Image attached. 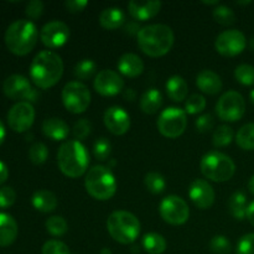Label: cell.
<instances>
[{
  "mask_svg": "<svg viewBox=\"0 0 254 254\" xmlns=\"http://www.w3.org/2000/svg\"><path fill=\"white\" fill-rule=\"evenodd\" d=\"M64 74V62L56 52L45 50L39 52L30 66V77L36 87L49 89L61 79Z\"/></svg>",
  "mask_w": 254,
  "mask_h": 254,
  "instance_id": "cell-1",
  "label": "cell"
},
{
  "mask_svg": "<svg viewBox=\"0 0 254 254\" xmlns=\"http://www.w3.org/2000/svg\"><path fill=\"white\" fill-rule=\"evenodd\" d=\"M138 36V46L146 56H165L174 45V31L164 24H153L141 27Z\"/></svg>",
  "mask_w": 254,
  "mask_h": 254,
  "instance_id": "cell-2",
  "label": "cell"
},
{
  "mask_svg": "<svg viewBox=\"0 0 254 254\" xmlns=\"http://www.w3.org/2000/svg\"><path fill=\"white\" fill-rule=\"evenodd\" d=\"M57 164L64 175L71 179L81 178L88 169L89 154L81 141H64L57 153Z\"/></svg>",
  "mask_w": 254,
  "mask_h": 254,
  "instance_id": "cell-3",
  "label": "cell"
},
{
  "mask_svg": "<svg viewBox=\"0 0 254 254\" xmlns=\"http://www.w3.org/2000/svg\"><path fill=\"white\" fill-rule=\"evenodd\" d=\"M39 39L36 25L30 20L20 19L9 25L5 31V45L11 54L25 56L34 50Z\"/></svg>",
  "mask_w": 254,
  "mask_h": 254,
  "instance_id": "cell-4",
  "label": "cell"
},
{
  "mask_svg": "<svg viewBox=\"0 0 254 254\" xmlns=\"http://www.w3.org/2000/svg\"><path fill=\"white\" fill-rule=\"evenodd\" d=\"M84 186L89 195L98 201L111 200L117 192V180L111 168L96 165L87 171Z\"/></svg>",
  "mask_w": 254,
  "mask_h": 254,
  "instance_id": "cell-5",
  "label": "cell"
},
{
  "mask_svg": "<svg viewBox=\"0 0 254 254\" xmlns=\"http://www.w3.org/2000/svg\"><path fill=\"white\" fill-rule=\"evenodd\" d=\"M107 230L114 241L129 245L139 237L140 222L128 211H114L107 220Z\"/></svg>",
  "mask_w": 254,
  "mask_h": 254,
  "instance_id": "cell-6",
  "label": "cell"
},
{
  "mask_svg": "<svg viewBox=\"0 0 254 254\" xmlns=\"http://www.w3.org/2000/svg\"><path fill=\"white\" fill-rule=\"evenodd\" d=\"M200 169L206 179L215 183L228 181L236 173L235 161L220 151H210L205 154L201 159Z\"/></svg>",
  "mask_w": 254,
  "mask_h": 254,
  "instance_id": "cell-7",
  "label": "cell"
},
{
  "mask_svg": "<svg viewBox=\"0 0 254 254\" xmlns=\"http://www.w3.org/2000/svg\"><path fill=\"white\" fill-rule=\"evenodd\" d=\"M61 97L64 108L73 114L83 113L91 104V92L79 81L68 82L62 89Z\"/></svg>",
  "mask_w": 254,
  "mask_h": 254,
  "instance_id": "cell-8",
  "label": "cell"
},
{
  "mask_svg": "<svg viewBox=\"0 0 254 254\" xmlns=\"http://www.w3.org/2000/svg\"><path fill=\"white\" fill-rule=\"evenodd\" d=\"M186 126H188L186 112L178 107H169V108L164 109L159 116V131L161 135L169 139H175L184 134Z\"/></svg>",
  "mask_w": 254,
  "mask_h": 254,
  "instance_id": "cell-9",
  "label": "cell"
},
{
  "mask_svg": "<svg viewBox=\"0 0 254 254\" xmlns=\"http://www.w3.org/2000/svg\"><path fill=\"white\" fill-rule=\"evenodd\" d=\"M216 112L221 121L237 122L242 119L246 112V102L242 94L236 91L223 93L216 104Z\"/></svg>",
  "mask_w": 254,
  "mask_h": 254,
  "instance_id": "cell-10",
  "label": "cell"
},
{
  "mask_svg": "<svg viewBox=\"0 0 254 254\" xmlns=\"http://www.w3.org/2000/svg\"><path fill=\"white\" fill-rule=\"evenodd\" d=\"M159 212L161 218L169 225L180 226L188 222L190 216V208L184 198L180 196H166L159 206Z\"/></svg>",
  "mask_w": 254,
  "mask_h": 254,
  "instance_id": "cell-11",
  "label": "cell"
},
{
  "mask_svg": "<svg viewBox=\"0 0 254 254\" xmlns=\"http://www.w3.org/2000/svg\"><path fill=\"white\" fill-rule=\"evenodd\" d=\"M2 92L7 98L14 101L31 103L37 98V93L31 87L30 81L21 74H11L7 77L2 83Z\"/></svg>",
  "mask_w": 254,
  "mask_h": 254,
  "instance_id": "cell-12",
  "label": "cell"
},
{
  "mask_svg": "<svg viewBox=\"0 0 254 254\" xmlns=\"http://www.w3.org/2000/svg\"><path fill=\"white\" fill-rule=\"evenodd\" d=\"M247 40L240 30H226L221 32L215 41L216 51L225 57H235L245 51Z\"/></svg>",
  "mask_w": 254,
  "mask_h": 254,
  "instance_id": "cell-13",
  "label": "cell"
},
{
  "mask_svg": "<svg viewBox=\"0 0 254 254\" xmlns=\"http://www.w3.org/2000/svg\"><path fill=\"white\" fill-rule=\"evenodd\" d=\"M35 121V109L29 102H17L7 113L9 127L16 133L29 130Z\"/></svg>",
  "mask_w": 254,
  "mask_h": 254,
  "instance_id": "cell-14",
  "label": "cell"
},
{
  "mask_svg": "<svg viewBox=\"0 0 254 254\" xmlns=\"http://www.w3.org/2000/svg\"><path fill=\"white\" fill-rule=\"evenodd\" d=\"M69 27L60 20H54L42 26L40 31V40L42 44L49 49H57L61 47L68 41Z\"/></svg>",
  "mask_w": 254,
  "mask_h": 254,
  "instance_id": "cell-15",
  "label": "cell"
},
{
  "mask_svg": "<svg viewBox=\"0 0 254 254\" xmlns=\"http://www.w3.org/2000/svg\"><path fill=\"white\" fill-rule=\"evenodd\" d=\"M94 89L104 97L117 96L124 87V81L118 72L113 69H102L94 78Z\"/></svg>",
  "mask_w": 254,
  "mask_h": 254,
  "instance_id": "cell-16",
  "label": "cell"
},
{
  "mask_svg": "<svg viewBox=\"0 0 254 254\" xmlns=\"http://www.w3.org/2000/svg\"><path fill=\"white\" fill-rule=\"evenodd\" d=\"M189 197L200 210H207L215 203V190L203 179H196L189 188Z\"/></svg>",
  "mask_w": 254,
  "mask_h": 254,
  "instance_id": "cell-17",
  "label": "cell"
},
{
  "mask_svg": "<svg viewBox=\"0 0 254 254\" xmlns=\"http://www.w3.org/2000/svg\"><path fill=\"white\" fill-rule=\"evenodd\" d=\"M107 129L114 135H123L130 128V117L122 107L114 106L107 109L103 116Z\"/></svg>",
  "mask_w": 254,
  "mask_h": 254,
  "instance_id": "cell-18",
  "label": "cell"
},
{
  "mask_svg": "<svg viewBox=\"0 0 254 254\" xmlns=\"http://www.w3.org/2000/svg\"><path fill=\"white\" fill-rule=\"evenodd\" d=\"M161 9L160 1H154V0H149V1H133L128 2V11L131 15V17L138 21H146L149 19H153L154 16L159 14Z\"/></svg>",
  "mask_w": 254,
  "mask_h": 254,
  "instance_id": "cell-19",
  "label": "cell"
},
{
  "mask_svg": "<svg viewBox=\"0 0 254 254\" xmlns=\"http://www.w3.org/2000/svg\"><path fill=\"white\" fill-rule=\"evenodd\" d=\"M196 84L201 92L210 96L220 93L222 89V81L216 72L211 69H203L196 77Z\"/></svg>",
  "mask_w": 254,
  "mask_h": 254,
  "instance_id": "cell-20",
  "label": "cell"
},
{
  "mask_svg": "<svg viewBox=\"0 0 254 254\" xmlns=\"http://www.w3.org/2000/svg\"><path fill=\"white\" fill-rule=\"evenodd\" d=\"M117 66H118L119 72L129 78L140 76L144 71L143 60L135 54H124L118 60Z\"/></svg>",
  "mask_w": 254,
  "mask_h": 254,
  "instance_id": "cell-21",
  "label": "cell"
},
{
  "mask_svg": "<svg viewBox=\"0 0 254 254\" xmlns=\"http://www.w3.org/2000/svg\"><path fill=\"white\" fill-rule=\"evenodd\" d=\"M42 133L51 140L61 141L68 136L69 127L60 118H49L42 123Z\"/></svg>",
  "mask_w": 254,
  "mask_h": 254,
  "instance_id": "cell-22",
  "label": "cell"
},
{
  "mask_svg": "<svg viewBox=\"0 0 254 254\" xmlns=\"http://www.w3.org/2000/svg\"><path fill=\"white\" fill-rule=\"evenodd\" d=\"M17 223L12 216L0 212V247L12 245L17 237Z\"/></svg>",
  "mask_w": 254,
  "mask_h": 254,
  "instance_id": "cell-23",
  "label": "cell"
},
{
  "mask_svg": "<svg viewBox=\"0 0 254 254\" xmlns=\"http://www.w3.org/2000/svg\"><path fill=\"white\" fill-rule=\"evenodd\" d=\"M126 14L121 7H107L99 14V24L106 30H116L123 26Z\"/></svg>",
  "mask_w": 254,
  "mask_h": 254,
  "instance_id": "cell-24",
  "label": "cell"
},
{
  "mask_svg": "<svg viewBox=\"0 0 254 254\" xmlns=\"http://www.w3.org/2000/svg\"><path fill=\"white\" fill-rule=\"evenodd\" d=\"M168 97L174 102H183L186 99L189 92L188 82L181 76H171L165 84Z\"/></svg>",
  "mask_w": 254,
  "mask_h": 254,
  "instance_id": "cell-25",
  "label": "cell"
},
{
  "mask_svg": "<svg viewBox=\"0 0 254 254\" xmlns=\"http://www.w3.org/2000/svg\"><path fill=\"white\" fill-rule=\"evenodd\" d=\"M31 203L37 211L40 212H52L55 208L57 207V201L56 195L49 190H39L32 195Z\"/></svg>",
  "mask_w": 254,
  "mask_h": 254,
  "instance_id": "cell-26",
  "label": "cell"
},
{
  "mask_svg": "<svg viewBox=\"0 0 254 254\" xmlns=\"http://www.w3.org/2000/svg\"><path fill=\"white\" fill-rule=\"evenodd\" d=\"M140 109L145 114H155L163 106V96L155 88L144 92L140 98Z\"/></svg>",
  "mask_w": 254,
  "mask_h": 254,
  "instance_id": "cell-27",
  "label": "cell"
},
{
  "mask_svg": "<svg viewBox=\"0 0 254 254\" xmlns=\"http://www.w3.org/2000/svg\"><path fill=\"white\" fill-rule=\"evenodd\" d=\"M247 197L242 191L235 192L228 200V208H230L231 215L238 221L245 220L247 215Z\"/></svg>",
  "mask_w": 254,
  "mask_h": 254,
  "instance_id": "cell-28",
  "label": "cell"
},
{
  "mask_svg": "<svg viewBox=\"0 0 254 254\" xmlns=\"http://www.w3.org/2000/svg\"><path fill=\"white\" fill-rule=\"evenodd\" d=\"M168 243L161 235L155 232L146 233L143 238V248L149 254H163L166 251Z\"/></svg>",
  "mask_w": 254,
  "mask_h": 254,
  "instance_id": "cell-29",
  "label": "cell"
},
{
  "mask_svg": "<svg viewBox=\"0 0 254 254\" xmlns=\"http://www.w3.org/2000/svg\"><path fill=\"white\" fill-rule=\"evenodd\" d=\"M236 141L243 150H254V123L245 124L237 131Z\"/></svg>",
  "mask_w": 254,
  "mask_h": 254,
  "instance_id": "cell-30",
  "label": "cell"
},
{
  "mask_svg": "<svg viewBox=\"0 0 254 254\" xmlns=\"http://www.w3.org/2000/svg\"><path fill=\"white\" fill-rule=\"evenodd\" d=\"M97 64L96 62L92 61L89 59H84L82 61L77 62L76 66H74V76L77 77L81 81H87V79L92 78L93 74L96 73Z\"/></svg>",
  "mask_w": 254,
  "mask_h": 254,
  "instance_id": "cell-31",
  "label": "cell"
},
{
  "mask_svg": "<svg viewBox=\"0 0 254 254\" xmlns=\"http://www.w3.org/2000/svg\"><path fill=\"white\" fill-rule=\"evenodd\" d=\"M47 232L54 237H61L68 231V223L62 216H52L45 223Z\"/></svg>",
  "mask_w": 254,
  "mask_h": 254,
  "instance_id": "cell-32",
  "label": "cell"
},
{
  "mask_svg": "<svg viewBox=\"0 0 254 254\" xmlns=\"http://www.w3.org/2000/svg\"><path fill=\"white\" fill-rule=\"evenodd\" d=\"M213 19L222 26H231L236 22V14L231 7L226 5H218L213 9Z\"/></svg>",
  "mask_w": 254,
  "mask_h": 254,
  "instance_id": "cell-33",
  "label": "cell"
},
{
  "mask_svg": "<svg viewBox=\"0 0 254 254\" xmlns=\"http://www.w3.org/2000/svg\"><path fill=\"white\" fill-rule=\"evenodd\" d=\"M144 184L148 191L151 193H161L166 188V181L164 176L159 173H148L144 178Z\"/></svg>",
  "mask_w": 254,
  "mask_h": 254,
  "instance_id": "cell-34",
  "label": "cell"
},
{
  "mask_svg": "<svg viewBox=\"0 0 254 254\" xmlns=\"http://www.w3.org/2000/svg\"><path fill=\"white\" fill-rule=\"evenodd\" d=\"M233 130L228 126H220L213 133V145L216 148H222V146L228 145L233 140Z\"/></svg>",
  "mask_w": 254,
  "mask_h": 254,
  "instance_id": "cell-35",
  "label": "cell"
},
{
  "mask_svg": "<svg viewBox=\"0 0 254 254\" xmlns=\"http://www.w3.org/2000/svg\"><path fill=\"white\" fill-rule=\"evenodd\" d=\"M49 149L44 143H35L29 149V159L35 165H41L47 160Z\"/></svg>",
  "mask_w": 254,
  "mask_h": 254,
  "instance_id": "cell-36",
  "label": "cell"
},
{
  "mask_svg": "<svg viewBox=\"0 0 254 254\" xmlns=\"http://www.w3.org/2000/svg\"><path fill=\"white\" fill-rule=\"evenodd\" d=\"M235 77L243 86H253L254 84V67L251 64H240L235 69Z\"/></svg>",
  "mask_w": 254,
  "mask_h": 254,
  "instance_id": "cell-37",
  "label": "cell"
},
{
  "mask_svg": "<svg viewBox=\"0 0 254 254\" xmlns=\"http://www.w3.org/2000/svg\"><path fill=\"white\" fill-rule=\"evenodd\" d=\"M206 108V99L201 94H191L185 103V112L189 114H198Z\"/></svg>",
  "mask_w": 254,
  "mask_h": 254,
  "instance_id": "cell-38",
  "label": "cell"
},
{
  "mask_svg": "<svg viewBox=\"0 0 254 254\" xmlns=\"http://www.w3.org/2000/svg\"><path fill=\"white\" fill-rule=\"evenodd\" d=\"M93 153H94V156H96L98 160L101 161L109 160V156H111V153H112L111 141H109L107 138H99L98 140L94 143Z\"/></svg>",
  "mask_w": 254,
  "mask_h": 254,
  "instance_id": "cell-39",
  "label": "cell"
},
{
  "mask_svg": "<svg viewBox=\"0 0 254 254\" xmlns=\"http://www.w3.org/2000/svg\"><path fill=\"white\" fill-rule=\"evenodd\" d=\"M210 250L215 254H228L232 250V246L225 236H215L210 242Z\"/></svg>",
  "mask_w": 254,
  "mask_h": 254,
  "instance_id": "cell-40",
  "label": "cell"
},
{
  "mask_svg": "<svg viewBox=\"0 0 254 254\" xmlns=\"http://www.w3.org/2000/svg\"><path fill=\"white\" fill-rule=\"evenodd\" d=\"M92 130V124L88 119L83 118V119H79L74 123L73 127V136L76 138V140H83L86 139L87 136L91 134Z\"/></svg>",
  "mask_w": 254,
  "mask_h": 254,
  "instance_id": "cell-41",
  "label": "cell"
},
{
  "mask_svg": "<svg viewBox=\"0 0 254 254\" xmlns=\"http://www.w3.org/2000/svg\"><path fill=\"white\" fill-rule=\"evenodd\" d=\"M42 254H69V250L61 241L51 240L42 246Z\"/></svg>",
  "mask_w": 254,
  "mask_h": 254,
  "instance_id": "cell-42",
  "label": "cell"
},
{
  "mask_svg": "<svg viewBox=\"0 0 254 254\" xmlns=\"http://www.w3.org/2000/svg\"><path fill=\"white\" fill-rule=\"evenodd\" d=\"M16 200V192L10 186L0 188V208L11 207Z\"/></svg>",
  "mask_w": 254,
  "mask_h": 254,
  "instance_id": "cell-43",
  "label": "cell"
},
{
  "mask_svg": "<svg viewBox=\"0 0 254 254\" xmlns=\"http://www.w3.org/2000/svg\"><path fill=\"white\" fill-rule=\"evenodd\" d=\"M237 254H254V233L245 235L237 245Z\"/></svg>",
  "mask_w": 254,
  "mask_h": 254,
  "instance_id": "cell-44",
  "label": "cell"
},
{
  "mask_svg": "<svg viewBox=\"0 0 254 254\" xmlns=\"http://www.w3.org/2000/svg\"><path fill=\"white\" fill-rule=\"evenodd\" d=\"M44 12V2L41 0H31L26 5V15L32 20L39 19Z\"/></svg>",
  "mask_w": 254,
  "mask_h": 254,
  "instance_id": "cell-45",
  "label": "cell"
},
{
  "mask_svg": "<svg viewBox=\"0 0 254 254\" xmlns=\"http://www.w3.org/2000/svg\"><path fill=\"white\" fill-rule=\"evenodd\" d=\"M196 128L200 133H208L211 129L213 128V124H215V121H213V117L211 116L210 113L203 114V116L198 117L196 119Z\"/></svg>",
  "mask_w": 254,
  "mask_h": 254,
  "instance_id": "cell-46",
  "label": "cell"
},
{
  "mask_svg": "<svg viewBox=\"0 0 254 254\" xmlns=\"http://www.w3.org/2000/svg\"><path fill=\"white\" fill-rule=\"evenodd\" d=\"M88 5L87 0H67L64 2V6H66L67 11L72 12V14H77V12L83 11L84 7Z\"/></svg>",
  "mask_w": 254,
  "mask_h": 254,
  "instance_id": "cell-47",
  "label": "cell"
},
{
  "mask_svg": "<svg viewBox=\"0 0 254 254\" xmlns=\"http://www.w3.org/2000/svg\"><path fill=\"white\" fill-rule=\"evenodd\" d=\"M7 176H9V170H7L6 165L2 161H0V185L7 180Z\"/></svg>",
  "mask_w": 254,
  "mask_h": 254,
  "instance_id": "cell-48",
  "label": "cell"
},
{
  "mask_svg": "<svg viewBox=\"0 0 254 254\" xmlns=\"http://www.w3.org/2000/svg\"><path fill=\"white\" fill-rule=\"evenodd\" d=\"M246 217H247V220L250 221L251 225H252L254 227V201H253V202H251L250 205H248L247 215H246Z\"/></svg>",
  "mask_w": 254,
  "mask_h": 254,
  "instance_id": "cell-49",
  "label": "cell"
},
{
  "mask_svg": "<svg viewBox=\"0 0 254 254\" xmlns=\"http://www.w3.org/2000/svg\"><path fill=\"white\" fill-rule=\"evenodd\" d=\"M124 98H127L128 101H134V98H135V92H134V89H126V92H124Z\"/></svg>",
  "mask_w": 254,
  "mask_h": 254,
  "instance_id": "cell-50",
  "label": "cell"
},
{
  "mask_svg": "<svg viewBox=\"0 0 254 254\" xmlns=\"http://www.w3.org/2000/svg\"><path fill=\"white\" fill-rule=\"evenodd\" d=\"M5 128H4V124H2V122L0 121V145L2 144V141H4L5 139Z\"/></svg>",
  "mask_w": 254,
  "mask_h": 254,
  "instance_id": "cell-51",
  "label": "cell"
},
{
  "mask_svg": "<svg viewBox=\"0 0 254 254\" xmlns=\"http://www.w3.org/2000/svg\"><path fill=\"white\" fill-rule=\"evenodd\" d=\"M248 189H250L251 193L254 195V175L252 176V178H251L250 183H248Z\"/></svg>",
  "mask_w": 254,
  "mask_h": 254,
  "instance_id": "cell-52",
  "label": "cell"
},
{
  "mask_svg": "<svg viewBox=\"0 0 254 254\" xmlns=\"http://www.w3.org/2000/svg\"><path fill=\"white\" fill-rule=\"evenodd\" d=\"M203 4H206V5H218V0H215V1H203Z\"/></svg>",
  "mask_w": 254,
  "mask_h": 254,
  "instance_id": "cell-53",
  "label": "cell"
},
{
  "mask_svg": "<svg viewBox=\"0 0 254 254\" xmlns=\"http://www.w3.org/2000/svg\"><path fill=\"white\" fill-rule=\"evenodd\" d=\"M250 47H251V50H252V51H254V37H252V39H251Z\"/></svg>",
  "mask_w": 254,
  "mask_h": 254,
  "instance_id": "cell-54",
  "label": "cell"
},
{
  "mask_svg": "<svg viewBox=\"0 0 254 254\" xmlns=\"http://www.w3.org/2000/svg\"><path fill=\"white\" fill-rule=\"evenodd\" d=\"M250 98H251V102L254 104V89L250 93Z\"/></svg>",
  "mask_w": 254,
  "mask_h": 254,
  "instance_id": "cell-55",
  "label": "cell"
}]
</instances>
